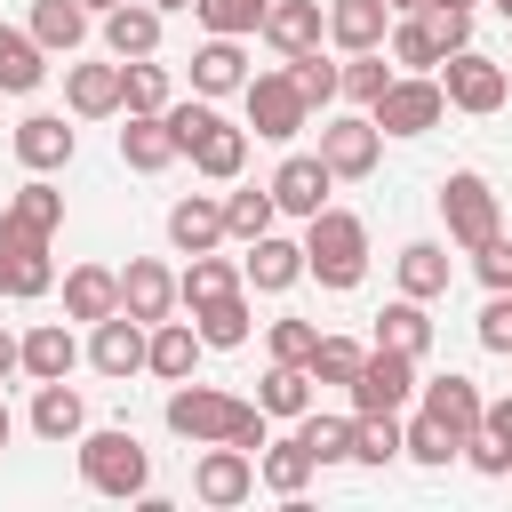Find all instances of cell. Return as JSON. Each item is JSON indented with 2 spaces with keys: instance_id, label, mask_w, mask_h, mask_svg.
<instances>
[{
  "instance_id": "obj_1",
  "label": "cell",
  "mask_w": 512,
  "mask_h": 512,
  "mask_svg": "<svg viewBox=\"0 0 512 512\" xmlns=\"http://www.w3.org/2000/svg\"><path fill=\"white\" fill-rule=\"evenodd\" d=\"M160 416H168V432H176V440H192V448L232 440V448H248V456H256V448L272 440V416H264L256 400L216 392V384H192V376H184V384H168V408H160Z\"/></svg>"
},
{
  "instance_id": "obj_2",
  "label": "cell",
  "mask_w": 512,
  "mask_h": 512,
  "mask_svg": "<svg viewBox=\"0 0 512 512\" xmlns=\"http://www.w3.org/2000/svg\"><path fill=\"white\" fill-rule=\"evenodd\" d=\"M168 128H176V152H184L208 184H232V176L248 168V128H240V120H224L208 96L168 104Z\"/></svg>"
},
{
  "instance_id": "obj_3",
  "label": "cell",
  "mask_w": 512,
  "mask_h": 512,
  "mask_svg": "<svg viewBox=\"0 0 512 512\" xmlns=\"http://www.w3.org/2000/svg\"><path fill=\"white\" fill-rule=\"evenodd\" d=\"M72 448H80V488H88V496L128 504V496L152 488V456H144V440H136L128 424H88Z\"/></svg>"
},
{
  "instance_id": "obj_4",
  "label": "cell",
  "mask_w": 512,
  "mask_h": 512,
  "mask_svg": "<svg viewBox=\"0 0 512 512\" xmlns=\"http://www.w3.org/2000/svg\"><path fill=\"white\" fill-rule=\"evenodd\" d=\"M304 280H320V288H336V296L368 280V224H360L352 208L304 216Z\"/></svg>"
},
{
  "instance_id": "obj_5",
  "label": "cell",
  "mask_w": 512,
  "mask_h": 512,
  "mask_svg": "<svg viewBox=\"0 0 512 512\" xmlns=\"http://www.w3.org/2000/svg\"><path fill=\"white\" fill-rule=\"evenodd\" d=\"M432 80H440L448 112H472V120L504 112V96H512V72H504L496 56H480V48H456V56H440V64H432Z\"/></svg>"
},
{
  "instance_id": "obj_6",
  "label": "cell",
  "mask_w": 512,
  "mask_h": 512,
  "mask_svg": "<svg viewBox=\"0 0 512 512\" xmlns=\"http://www.w3.org/2000/svg\"><path fill=\"white\" fill-rule=\"evenodd\" d=\"M240 112H248V136H264V144H296V136L312 128V104L296 96L288 72H248Z\"/></svg>"
},
{
  "instance_id": "obj_7",
  "label": "cell",
  "mask_w": 512,
  "mask_h": 512,
  "mask_svg": "<svg viewBox=\"0 0 512 512\" xmlns=\"http://www.w3.org/2000/svg\"><path fill=\"white\" fill-rule=\"evenodd\" d=\"M368 120H376L384 136H432V128L448 120V96H440V80H432V72H392V80H384V96L368 104Z\"/></svg>"
},
{
  "instance_id": "obj_8",
  "label": "cell",
  "mask_w": 512,
  "mask_h": 512,
  "mask_svg": "<svg viewBox=\"0 0 512 512\" xmlns=\"http://www.w3.org/2000/svg\"><path fill=\"white\" fill-rule=\"evenodd\" d=\"M440 224H448V248H480L488 232H504L496 184H488L480 168H448V176H440Z\"/></svg>"
},
{
  "instance_id": "obj_9",
  "label": "cell",
  "mask_w": 512,
  "mask_h": 512,
  "mask_svg": "<svg viewBox=\"0 0 512 512\" xmlns=\"http://www.w3.org/2000/svg\"><path fill=\"white\" fill-rule=\"evenodd\" d=\"M320 160H328V176L336 184H360V176H376V160H384V128L352 104V112H320Z\"/></svg>"
},
{
  "instance_id": "obj_10",
  "label": "cell",
  "mask_w": 512,
  "mask_h": 512,
  "mask_svg": "<svg viewBox=\"0 0 512 512\" xmlns=\"http://www.w3.org/2000/svg\"><path fill=\"white\" fill-rule=\"evenodd\" d=\"M344 400H352V416H408V400H416V360L408 352H392V344H368V360H360V376L344 384Z\"/></svg>"
},
{
  "instance_id": "obj_11",
  "label": "cell",
  "mask_w": 512,
  "mask_h": 512,
  "mask_svg": "<svg viewBox=\"0 0 512 512\" xmlns=\"http://www.w3.org/2000/svg\"><path fill=\"white\" fill-rule=\"evenodd\" d=\"M192 496H200L208 512L248 504V496H256V456H248V448H232V440H208V448L192 456Z\"/></svg>"
},
{
  "instance_id": "obj_12",
  "label": "cell",
  "mask_w": 512,
  "mask_h": 512,
  "mask_svg": "<svg viewBox=\"0 0 512 512\" xmlns=\"http://www.w3.org/2000/svg\"><path fill=\"white\" fill-rule=\"evenodd\" d=\"M80 360H88L104 384H128V376H144V320H128V312H104V320L88 328Z\"/></svg>"
},
{
  "instance_id": "obj_13",
  "label": "cell",
  "mask_w": 512,
  "mask_h": 512,
  "mask_svg": "<svg viewBox=\"0 0 512 512\" xmlns=\"http://www.w3.org/2000/svg\"><path fill=\"white\" fill-rule=\"evenodd\" d=\"M264 184H272V208H280V216H296V224H304V216H320V208H328V192H336V176H328V160H320V152H288Z\"/></svg>"
},
{
  "instance_id": "obj_14",
  "label": "cell",
  "mask_w": 512,
  "mask_h": 512,
  "mask_svg": "<svg viewBox=\"0 0 512 512\" xmlns=\"http://www.w3.org/2000/svg\"><path fill=\"white\" fill-rule=\"evenodd\" d=\"M256 40H264L272 56H304V48H320V40H328V0H264Z\"/></svg>"
},
{
  "instance_id": "obj_15",
  "label": "cell",
  "mask_w": 512,
  "mask_h": 512,
  "mask_svg": "<svg viewBox=\"0 0 512 512\" xmlns=\"http://www.w3.org/2000/svg\"><path fill=\"white\" fill-rule=\"evenodd\" d=\"M48 288H56V256H48V240L0 224V296L32 304V296H48Z\"/></svg>"
},
{
  "instance_id": "obj_16",
  "label": "cell",
  "mask_w": 512,
  "mask_h": 512,
  "mask_svg": "<svg viewBox=\"0 0 512 512\" xmlns=\"http://www.w3.org/2000/svg\"><path fill=\"white\" fill-rule=\"evenodd\" d=\"M8 144H16V160H24L32 176H56V168H72V152H80V128H64V112H24Z\"/></svg>"
},
{
  "instance_id": "obj_17",
  "label": "cell",
  "mask_w": 512,
  "mask_h": 512,
  "mask_svg": "<svg viewBox=\"0 0 512 512\" xmlns=\"http://www.w3.org/2000/svg\"><path fill=\"white\" fill-rule=\"evenodd\" d=\"M240 280L248 296H288L304 280V240H280V232H256L248 256H240Z\"/></svg>"
},
{
  "instance_id": "obj_18",
  "label": "cell",
  "mask_w": 512,
  "mask_h": 512,
  "mask_svg": "<svg viewBox=\"0 0 512 512\" xmlns=\"http://www.w3.org/2000/svg\"><path fill=\"white\" fill-rule=\"evenodd\" d=\"M72 368H80V336H72V320H40V328L16 336V376L56 384V376H72Z\"/></svg>"
},
{
  "instance_id": "obj_19",
  "label": "cell",
  "mask_w": 512,
  "mask_h": 512,
  "mask_svg": "<svg viewBox=\"0 0 512 512\" xmlns=\"http://www.w3.org/2000/svg\"><path fill=\"white\" fill-rule=\"evenodd\" d=\"M416 408H424L432 424H448V432H456V448L480 432V384H472V376H456V368H448V376H416Z\"/></svg>"
},
{
  "instance_id": "obj_20",
  "label": "cell",
  "mask_w": 512,
  "mask_h": 512,
  "mask_svg": "<svg viewBox=\"0 0 512 512\" xmlns=\"http://www.w3.org/2000/svg\"><path fill=\"white\" fill-rule=\"evenodd\" d=\"M120 312L144 320V328L168 320V312H176V272H168L160 256H128V264H120Z\"/></svg>"
},
{
  "instance_id": "obj_21",
  "label": "cell",
  "mask_w": 512,
  "mask_h": 512,
  "mask_svg": "<svg viewBox=\"0 0 512 512\" xmlns=\"http://www.w3.org/2000/svg\"><path fill=\"white\" fill-rule=\"evenodd\" d=\"M200 352H208V344H200V328H192V320H176V312L144 328V376H160V384H184V376L200 368Z\"/></svg>"
},
{
  "instance_id": "obj_22",
  "label": "cell",
  "mask_w": 512,
  "mask_h": 512,
  "mask_svg": "<svg viewBox=\"0 0 512 512\" xmlns=\"http://www.w3.org/2000/svg\"><path fill=\"white\" fill-rule=\"evenodd\" d=\"M96 24H104V56H120V64L160 56V32H168V16H160L152 0H120V8H104Z\"/></svg>"
},
{
  "instance_id": "obj_23",
  "label": "cell",
  "mask_w": 512,
  "mask_h": 512,
  "mask_svg": "<svg viewBox=\"0 0 512 512\" xmlns=\"http://www.w3.org/2000/svg\"><path fill=\"white\" fill-rule=\"evenodd\" d=\"M248 88V48L240 40H224V32H208L200 48H192V96H240Z\"/></svg>"
},
{
  "instance_id": "obj_24",
  "label": "cell",
  "mask_w": 512,
  "mask_h": 512,
  "mask_svg": "<svg viewBox=\"0 0 512 512\" xmlns=\"http://www.w3.org/2000/svg\"><path fill=\"white\" fill-rule=\"evenodd\" d=\"M192 328H200L208 352H240V344L256 336V304H248V288H224V296L192 304Z\"/></svg>"
},
{
  "instance_id": "obj_25",
  "label": "cell",
  "mask_w": 512,
  "mask_h": 512,
  "mask_svg": "<svg viewBox=\"0 0 512 512\" xmlns=\"http://www.w3.org/2000/svg\"><path fill=\"white\" fill-rule=\"evenodd\" d=\"M32 432L48 440V448H72L80 432H88V400H80V384H32Z\"/></svg>"
},
{
  "instance_id": "obj_26",
  "label": "cell",
  "mask_w": 512,
  "mask_h": 512,
  "mask_svg": "<svg viewBox=\"0 0 512 512\" xmlns=\"http://www.w3.org/2000/svg\"><path fill=\"white\" fill-rule=\"evenodd\" d=\"M64 104H72V120H112V112H120V56H104V64H64Z\"/></svg>"
},
{
  "instance_id": "obj_27",
  "label": "cell",
  "mask_w": 512,
  "mask_h": 512,
  "mask_svg": "<svg viewBox=\"0 0 512 512\" xmlns=\"http://www.w3.org/2000/svg\"><path fill=\"white\" fill-rule=\"evenodd\" d=\"M120 160H128L136 176H160V168H176L184 152H176V128H168V112H128V128H120Z\"/></svg>"
},
{
  "instance_id": "obj_28",
  "label": "cell",
  "mask_w": 512,
  "mask_h": 512,
  "mask_svg": "<svg viewBox=\"0 0 512 512\" xmlns=\"http://www.w3.org/2000/svg\"><path fill=\"white\" fill-rule=\"evenodd\" d=\"M168 248H176V256L224 248V200H216V192H184V200L168 208Z\"/></svg>"
},
{
  "instance_id": "obj_29",
  "label": "cell",
  "mask_w": 512,
  "mask_h": 512,
  "mask_svg": "<svg viewBox=\"0 0 512 512\" xmlns=\"http://www.w3.org/2000/svg\"><path fill=\"white\" fill-rule=\"evenodd\" d=\"M312 472H320V464L304 456V440H296V432H288V440H264V448H256V488H272L280 504H304Z\"/></svg>"
},
{
  "instance_id": "obj_30",
  "label": "cell",
  "mask_w": 512,
  "mask_h": 512,
  "mask_svg": "<svg viewBox=\"0 0 512 512\" xmlns=\"http://www.w3.org/2000/svg\"><path fill=\"white\" fill-rule=\"evenodd\" d=\"M0 224H8V232H32V240H56V232H64V192H56L48 176H32V184L8 192Z\"/></svg>"
},
{
  "instance_id": "obj_31",
  "label": "cell",
  "mask_w": 512,
  "mask_h": 512,
  "mask_svg": "<svg viewBox=\"0 0 512 512\" xmlns=\"http://www.w3.org/2000/svg\"><path fill=\"white\" fill-rule=\"evenodd\" d=\"M392 280H400V296H448V280H456V264H448V240H408L400 256H392Z\"/></svg>"
},
{
  "instance_id": "obj_32",
  "label": "cell",
  "mask_w": 512,
  "mask_h": 512,
  "mask_svg": "<svg viewBox=\"0 0 512 512\" xmlns=\"http://www.w3.org/2000/svg\"><path fill=\"white\" fill-rule=\"evenodd\" d=\"M104 312H120V272H112V264H72V272H64V320L96 328Z\"/></svg>"
},
{
  "instance_id": "obj_33",
  "label": "cell",
  "mask_w": 512,
  "mask_h": 512,
  "mask_svg": "<svg viewBox=\"0 0 512 512\" xmlns=\"http://www.w3.org/2000/svg\"><path fill=\"white\" fill-rule=\"evenodd\" d=\"M384 32H392V8H384V0H328V40H336L344 56L384 48Z\"/></svg>"
},
{
  "instance_id": "obj_34",
  "label": "cell",
  "mask_w": 512,
  "mask_h": 512,
  "mask_svg": "<svg viewBox=\"0 0 512 512\" xmlns=\"http://www.w3.org/2000/svg\"><path fill=\"white\" fill-rule=\"evenodd\" d=\"M368 344H392V352L424 360V352H432V312H424V296H392V304L376 312V336H368Z\"/></svg>"
},
{
  "instance_id": "obj_35",
  "label": "cell",
  "mask_w": 512,
  "mask_h": 512,
  "mask_svg": "<svg viewBox=\"0 0 512 512\" xmlns=\"http://www.w3.org/2000/svg\"><path fill=\"white\" fill-rule=\"evenodd\" d=\"M48 80V48L24 24H0V96H32Z\"/></svg>"
},
{
  "instance_id": "obj_36",
  "label": "cell",
  "mask_w": 512,
  "mask_h": 512,
  "mask_svg": "<svg viewBox=\"0 0 512 512\" xmlns=\"http://www.w3.org/2000/svg\"><path fill=\"white\" fill-rule=\"evenodd\" d=\"M384 56H392L400 72H432V64H440V32H432V16H424V8H400L392 32H384Z\"/></svg>"
},
{
  "instance_id": "obj_37",
  "label": "cell",
  "mask_w": 512,
  "mask_h": 512,
  "mask_svg": "<svg viewBox=\"0 0 512 512\" xmlns=\"http://www.w3.org/2000/svg\"><path fill=\"white\" fill-rule=\"evenodd\" d=\"M224 288H248V280H240V256H216V248L184 256V272H176V304H184V312L208 304V296H224Z\"/></svg>"
},
{
  "instance_id": "obj_38",
  "label": "cell",
  "mask_w": 512,
  "mask_h": 512,
  "mask_svg": "<svg viewBox=\"0 0 512 512\" xmlns=\"http://www.w3.org/2000/svg\"><path fill=\"white\" fill-rule=\"evenodd\" d=\"M256 408H264L272 424H296V416L312 408V368H296V360H272V368H264V384H256Z\"/></svg>"
},
{
  "instance_id": "obj_39",
  "label": "cell",
  "mask_w": 512,
  "mask_h": 512,
  "mask_svg": "<svg viewBox=\"0 0 512 512\" xmlns=\"http://www.w3.org/2000/svg\"><path fill=\"white\" fill-rule=\"evenodd\" d=\"M48 56H80V40H88V8L80 0H32V24H24Z\"/></svg>"
},
{
  "instance_id": "obj_40",
  "label": "cell",
  "mask_w": 512,
  "mask_h": 512,
  "mask_svg": "<svg viewBox=\"0 0 512 512\" xmlns=\"http://www.w3.org/2000/svg\"><path fill=\"white\" fill-rule=\"evenodd\" d=\"M168 104H176V80H168L160 56L120 64V112H168Z\"/></svg>"
},
{
  "instance_id": "obj_41",
  "label": "cell",
  "mask_w": 512,
  "mask_h": 512,
  "mask_svg": "<svg viewBox=\"0 0 512 512\" xmlns=\"http://www.w3.org/2000/svg\"><path fill=\"white\" fill-rule=\"evenodd\" d=\"M296 440H304V456L328 472V464H352V408L344 416H320V408H304L296 416Z\"/></svg>"
},
{
  "instance_id": "obj_42",
  "label": "cell",
  "mask_w": 512,
  "mask_h": 512,
  "mask_svg": "<svg viewBox=\"0 0 512 512\" xmlns=\"http://www.w3.org/2000/svg\"><path fill=\"white\" fill-rule=\"evenodd\" d=\"M272 184H240V192H224V240H256V232H272Z\"/></svg>"
},
{
  "instance_id": "obj_43",
  "label": "cell",
  "mask_w": 512,
  "mask_h": 512,
  "mask_svg": "<svg viewBox=\"0 0 512 512\" xmlns=\"http://www.w3.org/2000/svg\"><path fill=\"white\" fill-rule=\"evenodd\" d=\"M384 80H392L384 48H360V56H344V64H336V96H344V104H360V112L384 96Z\"/></svg>"
},
{
  "instance_id": "obj_44",
  "label": "cell",
  "mask_w": 512,
  "mask_h": 512,
  "mask_svg": "<svg viewBox=\"0 0 512 512\" xmlns=\"http://www.w3.org/2000/svg\"><path fill=\"white\" fill-rule=\"evenodd\" d=\"M360 360H368V344H352V336H328V328H320V344H312V360H304V368H312V384H336V392H344V384L360 376Z\"/></svg>"
},
{
  "instance_id": "obj_45",
  "label": "cell",
  "mask_w": 512,
  "mask_h": 512,
  "mask_svg": "<svg viewBox=\"0 0 512 512\" xmlns=\"http://www.w3.org/2000/svg\"><path fill=\"white\" fill-rule=\"evenodd\" d=\"M280 72L296 80V96H304L312 112H328V104H336V64H328L320 48H304V56H280Z\"/></svg>"
},
{
  "instance_id": "obj_46",
  "label": "cell",
  "mask_w": 512,
  "mask_h": 512,
  "mask_svg": "<svg viewBox=\"0 0 512 512\" xmlns=\"http://www.w3.org/2000/svg\"><path fill=\"white\" fill-rule=\"evenodd\" d=\"M400 456H408V464H456V432L416 408V416L400 424Z\"/></svg>"
},
{
  "instance_id": "obj_47",
  "label": "cell",
  "mask_w": 512,
  "mask_h": 512,
  "mask_svg": "<svg viewBox=\"0 0 512 512\" xmlns=\"http://www.w3.org/2000/svg\"><path fill=\"white\" fill-rule=\"evenodd\" d=\"M400 456V416H352V464H392Z\"/></svg>"
},
{
  "instance_id": "obj_48",
  "label": "cell",
  "mask_w": 512,
  "mask_h": 512,
  "mask_svg": "<svg viewBox=\"0 0 512 512\" xmlns=\"http://www.w3.org/2000/svg\"><path fill=\"white\" fill-rule=\"evenodd\" d=\"M192 16H200V32H224V40H248V32L264 24V0H192Z\"/></svg>"
},
{
  "instance_id": "obj_49",
  "label": "cell",
  "mask_w": 512,
  "mask_h": 512,
  "mask_svg": "<svg viewBox=\"0 0 512 512\" xmlns=\"http://www.w3.org/2000/svg\"><path fill=\"white\" fill-rule=\"evenodd\" d=\"M472 336H480V352H512V288H488V304H480Z\"/></svg>"
},
{
  "instance_id": "obj_50",
  "label": "cell",
  "mask_w": 512,
  "mask_h": 512,
  "mask_svg": "<svg viewBox=\"0 0 512 512\" xmlns=\"http://www.w3.org/2000/svg\"><path fill=\"white\" fill-rule=\"evenodd\" d=\"M264 344H272V360H312V344H320V320H272L264 328Z\"/></svg>"
},
{
  "instance_id": "obj_51",
  "label": "cell",
  "mask_w": 512,
  "mask_h": 512,
  "mask_svg": "<svg viewBox=\"0 0 512 512\" xmlns=\"http://www.w3.org/2000/svg\"><path fill=\"white\" fill-rule=\"evenodd\" d=\"M464 256H472V280H480V288H512V240H504V232H488V240L464 248Z\"/></svg>"
},
{
  "instance_id": "obj_52",
  "label": "cell",
  "mask_w": 512,
  "mask_h": 512,
  "mask_svg": "<svg viewBox=\"0 0 512 512\" xmlns=\"http://www.w3.org/2000/svg\"><path fill=\"white\" fill-rule=\"evenodd\" d=\"M456 456H464V464H472V472H480V480H504V472H512V448H504V440H496V432H472V440H464V448H456Z\"/></svg>"
},
{
  "instance_id": "obj_53",
  "label": "cell",
  "mask_w": 512,
  "mask_h": 512,
  "mask_svg": "<svg viewBox=\"0 0 512 512\" xmlns=\"http://www.w3.org/2000/svg\"><path fill=\"white\" fill-rule=\"evenodd\" d=\"M480 432H496V440L512 448V392H504V400H480Z\"/></svg>"
},
{
  "instance_id": "obj_54",
  "label": "cell",
  "mask_w": 512,
  "mask_h": 512,
  "mask_svg": "<svg viewBox=\"0 0 512 512\" xmlns=\"http://www.w3.org/2000/svg\"><path fill=\"white\" fill-rule=\"evenodd\" d=\"M8 376H16V336L0 328V384H8Z\"/></svg>"
},
{
  "instance_id": "obj_55",
  "label": "cell",
  "mask_w": 512,
  "mask_h": 512,
  "mask_svg": "<svg viewBox=\"0 0 512 512\" xmlns=\"http://www.w3.org/2000/svg\"><path fill=\"white\" fill-rule=\"evenodd\" d=\"M8 440H16V416H8V400H0V448H8Z\"/></svg>"
},
{
  "instance_id": "obj_56",
  "label": "cell",
  "mask_w": 512,
  "mask_h": 512,
  "mask_svg": "<svg viewBox=\"0 0 512 512\" xmlns=\"http://www.w3.org/2000/svg\"><path fill=\"white\" fill-rule=\"evenodd\" d=\"M152 8H160V16H184V8H192V0H152Z\"/></svg>"
},
{
  "instance_id": "obj_57",
  "label": "cell",
  "mask_w": 512,
  "mask_h": 512,
  "mask_svg": "<svg viewBox=\"0 0 512 512\" xmlns=\"http://www.w3.org/2000/svg\"><path fill=\"white\" fill-rule=\"evenodd\" d=\"M80 8H88V16H104V8H120V0H80Z\"/></svg>"
},
{
  "instance_id": "obj_58",
  "label": "cell",
  "mask_w": 512,
  "mask_h": 512,
  "mask_svg": "<svg viewBox=\"0 0 512 512\" xmlns=\"http://www.w3.org/2000/svg\"><path fill=\"white\" fill-rule=\"evenodd\" d=\"M384 8H392V16H400V8H424V0H384Z\"/></svg>"
},
{
  "instance_id": "obj_59",
  "label": "cell",
  "mask_w": 512,
  "mask_h": 512,
  "mask_svg": "<svg viewBox=\"0 0 512 512\" xmlns=\"http://www.w3.org/2000/svg\"><path fill=\"white\" fill-rule=\"evenodd\" d=\"M440 8H480V0H440Z\"/></svg>"
},
{
  "instance_id": "obj_60",
  "label": "cell",
  "mask_w": 512,
  "mask_h": 512,
  "mask_svg": "<svg viewBox=\"0 0 512 512\" xmlns=\"http://www.w3.org/2000/svg\"><path fill=\"white\" fill-rule=\"evenodd\" d=\"M488 8H496V16H512V0H488Z\"/></svg>"
}]
</instances>
